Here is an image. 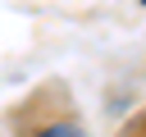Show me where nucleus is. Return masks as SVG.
<instances>
[{
  "instance_id": "1",
  "label": "nucleus",
  "mask_w": 146,
  "mask_h": 137,
  "mask_svg": "<svg viewBox=\"0 0 146 137\" xmlns=\"http://www.w3.org/2000/svg\"><path fill=\"white\" fill-rule=\"evenodd\" d=\"M36 137H87V128L78 119H55V123H41Z\"/></svg>"
}]
</instances>
